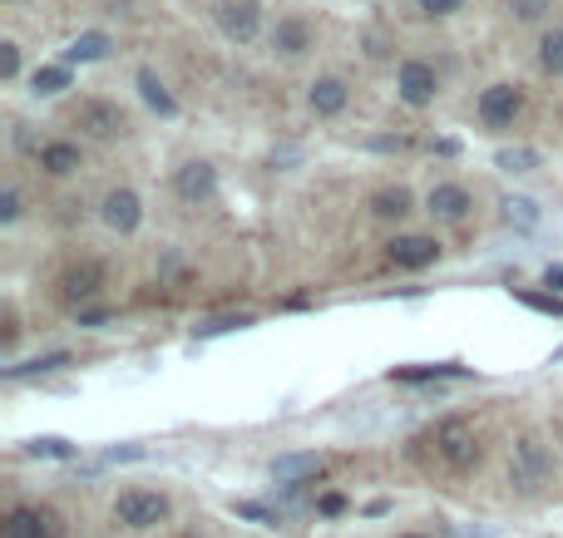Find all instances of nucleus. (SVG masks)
<instances>
[{"label":"nucleus","instance_id":"1","mask_svg":"<svg viewBox=\"0 0 563 538\" xmlns=\"http://www.w3.org/2000/svg\"><path fill=\"white\" fill-rule=\"evenodd\" d=\"M168 514H173V504H168V494H159V489H124L114 499V519L124 529H139V534L168 524Z\"/></svg>","mask_w":563,"mask_h":538},{"label":"nucleus","instance_id":"2","mask_svg":"<svg viewBox=\"0 0 563 538\" xmlns=\"http://www.w3.org/2000/svg\"><path fill=\"white\" fill-rule=\"evenodd\" d=\"M509 484H514L519 494H534L539 484H549V450H544L534 435H524V440L514 445V460H509Z\"/></svg>","mask_w":563,"mask_h":538},{"label":"nucleus","instance_id":"3","mask_svg":"<svg viewBox=\"0 0 563 538\" xmlns=\"http://www.w3.org/2000/svg\"><path fill=\"white\" fill-rule=\"evenodd\" d=\"M435 450H440V460L450 464V469H470V464H480L475 425H465V420H445V425L435 430Z\"/></svg>","mask_w":563,"mask_h":538},{"label":"nucleus","instance_id":"4","mask_svg":"<svg viewBox=\"0 0 563 538\" xmlns=\"http://www.w3.org/2000/svg\"><path fill=\"white\" fill-rule=\"evenodd\" d=\"M5 538H60V514L45 504H15L0 524Z\"/></svg>","mask_w":563,"mask_h":538},{"label":"nucleus","instance_id":"5","mask_svg":"<svg viewBox=\"0 0 563 538\" xmlns=\"http://www.w3.org/2000/svg\"><path fill=\"white\" fill-rule=\"evenodd\" d=\"M75 124H80L89 139H119L129 129V114L114 99H84L80 109H75Z\"/></svg>","mask_w":563,"mask_h":538},{"label":"nucleus","instance_id":"6","mask_svg":"<svg viewBox=\"0 0 563 538\" xmlns=\"http://www.w3.org/2000/svg\"><path fill=\"white\" fill-rule=\"evenodd\" d=\"M524 114V89L519 84H489L480 94V119L489 129H509Z\"/></svg>","mask_w":563,"mask_h":538},{"label":"nucleus","instance_id":"7","mask_svg":"<svg viewBox=\"0 0 563 538\" xmlns=\"http://www.w3.org/2000/svg\"><path fill=\"white\" fill-rule=\"evenodd\" d=\"M173 193L183 198V203H213L218 198V168L213 163H203V158H193V163H183L178 168V178H173Z\"/></svg>","mask_w":563,"mask_h":538},{"label":"nucleus","instance_id":"8","mask_svg":"<svg viewBox=\"0 0 563 538\" xmlns=\"http://www.w3.org/2000/svg\"><path fill=\"white\" fill-rule=\"evenodd\" d=\"M218 25H223L228 40L252 45L257 30H262V10H257V0H218Z\"/></svg>","mask_w":563,"mask_h":538},{"label":"nucleus","instance_id":"9","mask_svg":"<svg viewBox=\"0 0 563 538\" xmlns=\"http://www.w3.org/2000/svg\"><path fill=\"white\" fill-rule=\"evenodd\" d=\"M396 89H401V99L410 104V109H425V104H435V89H440L435 65H425V60H405L401 75H396Z\"/></svg>","mask_w":563,"mask_h":538},{"label":"nucleus","instance_id":"10","mask_svg":"<svg viewBox=\"0 0 563 538\" xmlns=\"http://www.w3.org/2000/svg\"><path fill=\"white\" fill-rule=\"evenodd\" d=\"M104 223L114 232H134L144 223V203H139V193H129V188H114V193H104Z\"/></svg>","mask_w":563,"mask_h":538},{"label":"nucleus","instance_id":"11","mask_svg":"<svg viewBox=\"0 0 563 538\" xmlns=\"http://www.w3.org/2000/svg\"><path fill=\"white\" fill-rule=\"evenodd\" d=\"M425 208H430V218H440V223H465L470 193H465L460 183H435L430 198H425Z\"/></svg>","mask_w":563,"mask_h":538},{"label":"nucleus","instance_id":"12","mask_svg":"<svg viewBox=\"0 0 563 538\" xmlns=\"http://www.w3.org/2000/svg\"><path fill=\"white\" fill-rule=\"evenodd\" d=\"M386 252H391V262H396V267L420 272V267H430V262L440 257V242H435V237H396Z\"/></svg>","mask_w":563,"mask_h":538},{"label":"nucleus","instance_id":"13","mask_svg":"<svg viewBox=\"0 0 563 538\" xmlns=\"http://www.w3.org/2000/svg\"><path fill=\"white\" fill-rule=\"evenodd\" d=\"M99 287H104V267H99V262H80V267H70V272L60 277L65 302H89V297H99Z\"/></svg>","mask_w":563,"mask_h":538},{"label":"nucleus","instance_id":"14","mask_svg":"<svg viewBox=\"0 0 563 538\" xmlns=\"http://www.w3.org/2000/svg\"><path fill=\"white\" fill-rule=\"evenodd\" d=\"M272 50H277V55H287V60L307 55V50H312V30H307V20H277V30H272Z\"/></svg>","mask_w":563,"mask_h":538},{"label":"nucleus","instance_id":"15","mask_svg":"<svg viewBox=\"0 0 563 538\" xmlns=\"http://www.w3.org/2000/svg\"><path fill=\"white\" fill-rule=\"evenodd\" d=\"M312 114H322V119H331V114H341L346 109V99H351V89H346V79H336V75H326L312 84Z\"/></svg>","mask_w":563,"mask_h":538},{"label":"nucleus","instance_id":"16","mask_svg":"<svg viewBox=\"0 0 563 538\" xmlns=\"http://www.w3.org/2000/svg\"><path fill=\"white\" fill-rule=\"evenodd\" d=\"M317 469H322L317 455H282V460H272V479L277 484H307V479H317Z\"/></svg>","mask_w":563,"mask_h":538},{"label":"nucleus","instance_id":"17","mask_svg":"<svg viewBox=\"0 0 563 538\" xmlns=\"http://www.w3.org/2000/svg\"><path fill=\"white\" fill-rule=\"evenodd\" d=\"M40 168L55 173V178H65V173L80 168V149H75V144H45V149H40Z\"/></svg>","mask_w":563,"mask_h":538},{"label":"nucleus","instance_id":"18","mask_svg":"<svg viewBox=\"0 0 563 538\" xmlns=\"http://www.w3.org/2000/svg\"><path fill=\"white\" fill-rule=\"evenodd\" d=\"M139 94H144V104H149V109H159L163 119H173V114H178L173 94L159 84V75H154V70H139Z\"/></svg>","mask_w":563,"mask_h":538},{"label":"nucleus","instance_id":"19","mask_svg":"<svg viewBox=\"0 0 563 538\" xmlns=\"http://www.w3.org/2000/svg\"><path fill=\"white\" fill-rule=\"evenodd\" d=\"M109 55V35H99V30H89L80 35L70 50H65V65H84V60H104Z\"/></svg>","mask_w":563,"mask_h":538},{"label":"nucleus","instance_id":"20","mask_svg":"<svg viewBox=\"0 0 563 538\" xmlns=\"http://www.w3.org/2000/svg\"><path fill=\"white\" fill-rule=\"evenodd\" d=\"M70 366L65 351H50V356H35V361H20V366H5V381H20V376H40V371H60Z\"/></svg>","mask_w":563,"mask_h":538},{"label":"nucleus","instance_id":"21","mask_svg":"<svg viewBox=\"0 0 563 538\" xmlns=\"http://www.w3.org/2000/svg\"><path fill=\"white\" fill-rule=\"evenodd\" d=\"M371 213H376V218H405V213H410V193H405V188H381V193L371 198Z\"/></svg>","mask_w":563,"mask_h":538},{"label":"nucleus","instance_id":"22","mask_svg":"<svg viewBox=\"0 0 563 538\" xmlns=\"http://www.w3.org/2000/svg\"><path fill=\"white\" fill-rule=\"evenodd\" d=\"M25 455H35V460H75V445L60 440V435H40V440L25 445Z\"/></svg>","mask_w":563,"mask_h":538},{"label":"nucleus","instance_id":"23","mask_svg":"<svg viewBox=\"0 0 563 538\" xmlns=\"http://www.w3.org/2000/svg\"><path fill=\"white\" fill-rule=\"evenodd\" d=\"M539 70L544 75H563V30H549L539 40Z\"/></svg>","mask_w":563,"mask_h":538},{"label":"nucleus","instance_id":"24","mask_svg":"<svg viewBox=\"0 0 563 538\" xmlns=\"http://www.w3.org/2000/svg\"><path fill=\"white\" fill-rule=\"evenodd\" d=\"M35 94H60V89H70V65H45V70H35Z\"/></svg>","mask_w":563,"mask_h":538},{"label":"nucleus","instance_id":"25","mask_svg":"<svg viewBox=\"0 0 563 538\" xmlns=\"http://www.w3.org/2000/svg\"><path fill=\"white\" fill-rule=\"evenodd\" d=\"M233 514H238V519H252V524H267V529H277V524H282V514H277V509L252 504V499H233Z\"/></svg>","mask_w":563,"mask_h":538},{"label":"nucleus","instance_id":"26","mask_svg":"<svg viewBox=\"0 0 563 538\" xmlns=\"http://www.w3.org/2000/svg\"><path fill=\"white\" fill-rule=\"evenodd\" d=\"M494 163H499L504 173H529V168H539V154H534V149H499Z\"/></svg>","mask_w":563,"mask_h":538},{"label":"nucleus","instance_id":"27","mask_svg":"<svg viewBox=\"0 0 563 538\" xmlns=\"http://www.w3.org/2000/svg\"><path fill=\"white\" fill-rule=\"evenodd\" d=\"M504 223H519V228H534L539 223V208L529 198H504Z\"/></svg>","mask_w":563,"mask_h":538},{"label":"nucleus","instance_id":"28","mask_svg":"<svg viewBox=\"0 0 563 538\" xmlns=\"http://www.w3.org/2000/svg\"><path fill=\"white\" fill-rule=\"evenodd\" d=\"M435 376H465L460 366H415V371H391V381H435Z\"/></svg>","mask_w":563,"mask_h":538},{"label":"nucleus","instance_id":"29","mask_svg":"<svg viewBox=\"0 0 563 538\" xmlns=\"http://www.w3.org/2000/svg\"><path fill=\"white\" fill-rule=\"evenodd\" d=\"M242 326H252V316H213L198 326V336H223V331H242Z\"/></svg>","mask_w":563,"mask_h":538},{"label":"nucleus","instance_id":"30","mask_svg":"<svg viewBox=\"0 0 563 538\" xmlns=\"http://www.w3.org/2000/svg\"><path fill=\"white\" fill-rule=\"evenodd\" d=\"M544 10H549V0H509L514 20H544Z\"/></svg>","mask_w":563,"mask_h":538},{"label":"nucleus","instance_id":"31","mask_svg":"<svg viewBox=\"0 0 563 538\" xmlns=\"http://www.w3.org/2000/svg\"><path fill=\"white\" fill-rule=\"evenodd\" d=\"M15 75H20V45H10V40H5V45H0V79L10 84Z\"/></svg>","mask_w":563,"mask_h":538},{"label":"nucleus","instance_id":"32","mask_svg":"<svg viewBox=\"0 0 563 538\" xmlns=\"http://www.w3.org/2000/svg\"><path fill=\"white\" fill-rule=\"evenodd\" d=\"M524 307H534V311H549V316H563V302L559 297H534V292H514Z\"/></svg>","mask_w":563,"mask_h":538},{"label":"nucleus","instance_id":"33","mask_svg":"<svg viewBox=\"0 0 563 538\" xmlns=\"http://www.w3.org/2000/svg\"><path fill=\"white\" fill-rule=\"evenodd\" d=\"M15 218H20V193L5 188V193H0V223H15Z\"/></svg>","mask_w":563,"mask_h":538},{"label":"nucleus","instance_id":"34","mask_svg":"<svg viewBox=\"0 0 563 538\" xmlns=\"http://www.w3.org/2000/svg\"><path fill=\"white\" fill-rule=\"evenodd\" d=\"M460 5H465V0H420V10H425V15H455Z\"/></svg>","mask_w":563,"mask_h":538},{"label":"nucleus","instance_id":"35","mask_svg":"<svg viewBox=\"0 0 563 538\" xmlns=\"http://www.w3.org/2000/svg\"><path fill=\"white\" fill-rule=\"evenodd\" d=\"M317 509H322V514H341V509H346V499H341V494H322V499H317Z\"/></svg>","mask_w":563,"mask_h":538},{"label":"nucleus","instance_id":"36","mask_svg":"<svg viewBox=\"0 0 563 538\" xmlns=\"http://www.w3.org/2000/svg\"><path fill=\"white\" fill-rule=\"evenodd\" d=\"M544 282H549L554 292H563V267H549V272H544Z\"/></svg>","mask_w":563,"mask_h":538},{"label":"nucleus","instance_id":"37","mask_svg":"<svg viewBox=\"0 0 563 538\" xmlns=\"http://www.w3.org/2000/svg\"><path fill=\"white\" fill-rule=\"evenodd\" d=\"M80 326H104V311H80Z\"/></svg>","mask_w":563,"mask_h":538},{"label":"nucleus","instance_id":"38","mask_svg":"<svg viewBox=\"0 0 563 538\" xmlns=\"http://www.w3.org/2000/svg\"><path fill=\"white\" fill-rule=\"evenodd\" d=\"M183 538H198V534H183Z\"/></svg>","mask_w":563,"mask_h":538}]
</instances>
